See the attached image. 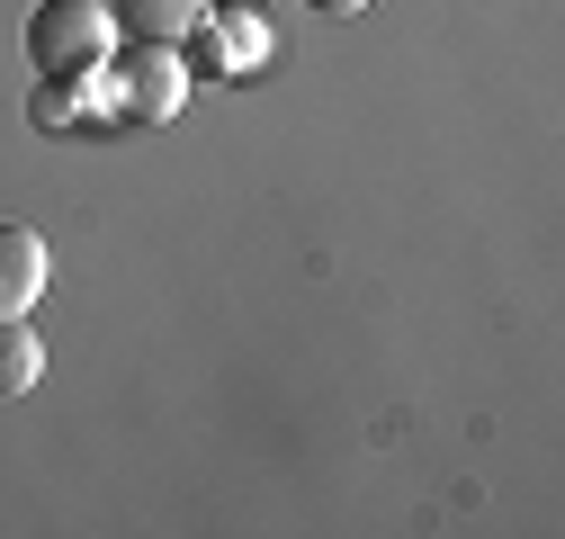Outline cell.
<instances>
[{
    "mask_svg": "<svg viewBox=\"0 0 565 539\" xmlns=\"http://www.w3.org/2000/svg\"><path fill=\"white\" fill-rule=\"evenodd\" d=\"M117 28L99 0H36V19H28V63L45 82H90L99 63H108Z\"/></svg>",
    "mask_w": 565,
    "mask_h": 539,
    "instance_id": "obj_1",
    "label": "cell"
},
{
    "mask_svg": "<svg viewBox=\"0 0 565 539\" xmlns=\"http://www.w3.org/2000/svg\"><path fill=\"white\" fill-rule=\"evenodd\" d=\"M108 108L117 117H180L189 108V63H180V45H145V36H126V54L108 63Z\"/></svg>",
    "mask_w": 565,
    "mask_h": 539,
    "instance_id": "obj_2",
    "label": "cell"
},
{
    "mask_svg": "<svg viewBox=\"0 0 565 539\" xmlns=\"http://www.w3.org/2000/svg\"><path fill=\"white\" fill-rule=\"evenodd\" d=\"M189 54H198V73H252V63H269V28L252 19V0H234L225 19L189 28Z\"/></svg>",
    "mask_w": 565,
    "mask_h": 539,
    "instance_id": "obj_3",
    "label": "cell"
},
{
    "mask_svg": "<svg viewBox=\"0 0 565 539\" xmlns=\"http://www.w3.org/2000/svg\"><path fill=\"white\" fill-rule=\"evenodd\" d=\"M45 297V243L28 225H0V324Z\"/></svg>",
    "mask_w": 565,
    "mask_h": 539,
    "instance_id": "obj_4",
    "label": "cell"
},
{
    "mask_svg": "<svg viewBox=\"0 0 565 539\" xmlns=\"http://www.w3.org/2000/svg\"><path fill=\"white\" fill-rule=\"evenodd\" d=\"M198 19H206V0H108V28L145 36V45H180Z\"/></svg>",
    "mask_w": 565,
    "mask_h": 539,
    "instance_id": "obj_5",
    "label": "cell"
},
{
    "mask_svg": "<svg viewBox=\"0 0 565 539\" xmlns=\"http://www.w3.org/2000/svg\"><path fill=\"white\" fill-rule=\"evenodd\" d=\"M36 378H45V342L28 332V315H10L0 324V395H28Z\"/></svg>",
    "mask_w": 565,
    "mask_h": 539,
    "instance_id": "obj_6",
    "label": "cell"
},
{
    "mask_svg": "<svg viewBox=\"0 0 565 539\" xmlns=\"http://www.w3.org/2000/svg\"><path fill=\"white\" fill-rule=\"evenodd\" d=\"M73 117H90V82H82V99L63 91V82H54L45 99H36V126H45V135H63V126H73Z\"/></svg>",
    "mask_w": 565,
    "mask_h": 539,
    "instance_id": "obj_7",
    "label": "cell"
},
{
    "mask_svg": "<svg viewBox=\"0 0 565 539\" xmlns=\"http://www.w3.org/2000/svg\"><path fill=\"white\" fill-rule=\"evenodd\" d=\"M306 10H323V19H350V10H369V0H306Z\"/></svg>",
    "mask_w": 565,
    "mask_h": 539,
    "instance_id": "obj_8",
    "label": "cell"
}]
</instances>
